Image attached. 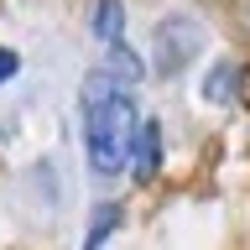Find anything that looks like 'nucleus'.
<instances>
[{
    "mask_svg": "<svg viewBox=\"0 0 250 250\" xmlns=\"http://www.w3.org/2000/svg\"><path fill=\"white\" fill-rule=\"evenodd\" d=\"M94 31H99V42H125V26H120V5L115 0H99V11H94Z\"/></svg>",
    "mask_w": 250,
    "mask_h": 250,
    "instance_id": "5",
    "label": "nucleus"
},
{
    "mask_svg": "<svg viewBox=\"0 0 250 250\" xmlns=\"http://www.w3.org/2000/svg\"><path fill=\"white\" fill-rule=\"evenodd\" d=\"M115 219H120V214H115V203H99V214H94V229H89V240H83V250H99V245H104L109 229H115Z\"/></svg>",
    "mask_w": 250,
    "mask_h": 250,
    "instance_id": "6",
    "label": "nucleus"
},
{
    "mask_svg": "<svg viewBox=\"0 0 250 250\" xmlns=\"http://www.w3.org/2000/svg\"><path fill=\"white\" fill-rule=\"evenodd\" d=\"M136 130H141L136 83L115 78L109 68H94L78 89V136H83V156H89L94 177H120L130 167Z\"/></svg>",
    "mask_w": 250,
    "mask_h": 250,
    "instance_id": "1",
    "label": "nucleus"
},
{
    "mask_svg": "<svg viewBox=\"0 0 250 250\" xmlns=\"http://www.w3.org/2000/svg\"><path fill=\"white\" fill-rule=\"evenodd\" d=\"M203 42H208V31H203L198 16H183V11L162 16L156 31H151V68L162 78H177L188 62L203 52Z\"/></svg>",
    "mask_w": 250,
    "mask_h": 250,
    "instance_id": "2",
    "label": "nucleus"
},
{
    "mask_svg": "<svg viewBox=\"0 0 250 250\" xmlns=\"http://www.w3.org/2000/svg\"><path fill=\"white\" fill-rule=\"evenodd\" d=\"M130 167H136V177L146 183L156 167H162V125L151 120V115H141V130H136V151H130Z\"/></svg>",
    "mask_w": 250,
    "mask_h": 250,
    "instance_id": "3",
    "label": "nucleus"
},
{
    "mask_svg": "<svg viewBox=\"0 0 250 250\" xmlns=\"http://www.w3.org/2000/svg\"><path fill=\"white\" fill-rule=\"evenodd\" d=\"M234 73H240L234 62H214V68L203 73L198 99H203V104H229V99H234Z\"/></svg>",
    "mask_w": 250,
    "mask_h": 250,
    "instance_id": "4",
    "label": "nucleus"
},
{
    "mask_svg": "<svg viewBox=\"0 0 250 250\" xmlns=\"http://www.w3.org/2000/svg\"><path fill=\"white\" fill-rule=\"evenodd\" d=\"M16 68H21V58H16L11 47H0V83H11V78H16Z\"/></svg>",
    "mask_w": 250,
    "mask_h": 250,
    "instance_id": "7",
    "label": "nucleus"
}]
</instances>
